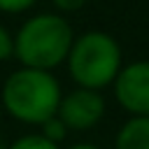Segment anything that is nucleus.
<instances>
[{
    "label": "nucleus",
    "mask_w": 149,
    "mask_h": 149,
    "mask_svg": "<svg viewBox=\"0 0 149 149\" xmlns=\"http://www.w3.org/2000/svg\"><path fill=\"white\" fill-rule=\"evenodd\" d=\"M74 30L58 12H40L28 16L14 33V58L23 68L54 72L65 65Z\"/></svg>",
    "instance_id": "obj_2"
},
{
    "label": "nucleus",
    "mask_w": 149,
    "mask_h": 149,
    "mask_svg": "<svg viewBox=\"0 0 149 149\" xmlns=\"http://www.w3.org/2000/svg\"><path fill=\"white\" fill-rule=\"evenodd\" d=\"M68 149H100V147L93 144V142H74V144H70Z\"/></svg>",
    "instance_id": "obj_12"
},
{
    "label": "nucleus",
    "mask_w": 149,
    "mask_h": 149,
    "mask_svg": "<svg viewBox=\"0 0 149 149\" xmlns=\"http://www.w3.org/2000/svg\"><path fill=\"white\" fill-rule=\"evenodd\" d=\"M37 128H40L37 133H42L47 140H51V142H56V144H61V142L68 137V133H70V130L65 128V123H63L56 114H54L51 119H47V121H44L42 126H37Z\"/></svg>",
    "instance_id": "obj_8"
},
{
    "label": "nucleus",
    "mask_w": 149,
    "mask_h": 149,
    "mask_svg": "<svg viewBox=\"0 0 149 149\" xmlns=\"http://www.w3.org/2000/svg\"><path fill=\"white\" fill-rule=\"evenodd\" d=\"M105 112H107V102H105L102 91L74 86L72 91H68V93L61 95L56 116L65 123L68 130L81 133V130L95 128L102 121Z\"/></svg>",
    "instance_id": "obj_4"
},
{
    "label": "nucleus",
    "mask_w": 149,
    "mask_h": 149,
    "mask_svg": "<svg viewBox=\"0 0 149 149\" xmlns=\"http://www.w3.org/2000/svg\"><path fill=\"white\" fill-rule=\"evenodd\" d=\"M63 88L54 72L19 65L0 86L2 109L26 126H42L58 109Z\"/></svg>",
    "instance_id": "obj_1"
},
{
    "label": "nucleus",
    "mask_w": 149,
    "mask_h": 149,
    "mask_svg": "<svg viewBox=\"0 0 149 149\" xmlns=\"http://www.w3.org/2000/svg\"><path fill=\"white\" fill-rule=\"evenodd\" d=\"M14 58V33L0 23V63Z\"/></svg>",
    "instance_id": "obj_9"
},
{
    "label": "nucleus",
    "mask_w": 149,
    "mask_h": 149,
    "mask_svg": "<svg viewBox=\"0 0 149 149\" xmlns=\"http://www.w3.org/2000/svg\"><path fill=\"white\" fill-rule=\"evenodd\" d=\"M5 149H61V144L47 140L42 133H26L21 137H16L9 147Z\"/></svg>",
    "instance_id": "obj_7"
},
{
    "label": "nucleus",
    "mask_w": 149,
    "mask_h": 149,
    "mask_svg": "<svg viewBox=\"0 0 149 149\" xmlns=\"http://www.w3.org/2000/svg\"><path fill=\"white\" fill-rule=\"evenodd\" d=\"M114 149H149V116H128L116 130Z\"/></svg>",
    "instance_id": "obj_6"
},
{
    "label": "nucleus",
    "mask_w": 149,
    "mask_h": 149,
    "mask_svg": "<svg viewBox=\"0 0 149 149\" xmlns=\"http://www.w3.org/2000/svg\"><path fill=\"white\" fill-rule=\"evenodd\" d=\"M88 0H51V5L58 9V14H72V12H79Z\"/></svg>",
    "instance_id": "obj_11"
},
{
    "label": "nucleus",
    "mask_w": 149,
    "mask_h": 149,
    "mask_svg": "<svg viewBox=\"0 0 149 149\" xmlns=\"http://www.w3.org/2000/svg\"><path fill=\"white\" fill-rule=\"evenodd\" d=\"M0 149H5V144H0Z\"/></svg>",
    "instance_id": "obj_13"
},
{
    "label": "nucleus",
    "mask_w": 149,
    "mask_h": 149,
    "mask_svg": "<svg viewBox=\"0 0 149 149\" xmlns=\"http://www.w3.org/2000/svg\"><path fill=\"white\" fill-rule=\"evenodd\" d=\"M114 100L128 116H149V61L121 65L112 81Z\"/></svg>",
    "instance_id": "obj_5"
},
{
    "label": "nucleus",
    "mask_w": 149,
    "mask_h": 149,
    "mask_svg": "<svg viewBox=\"0 0 149 149\" xmlns=\"http://www.w3.org/2000/svg\"><path fill=\"white\" fill-rule=\"evenodd\" d=\"M35 5H37V0H0V12L2 14H26Z\"/></svg>",
    "instance_id": "obj_10"
},
{
    "label": "nucleus",
    "mask_w": 149,
    "mask_h": 149,
    "mask_svg": "<svg viewBox=\"0 0 149 149\" xmlns=\"http://www.w3.org/2000/svg\"><path fill=\"white\" fill-rule=\"evenodd\" d=\"M123 65V51L114 35L105 30H86L74 35L65 58L70 79L81 88L102 91L112 86Z\"/></svg>",
    "instance_id": "obj_3"
}]
</instances>
